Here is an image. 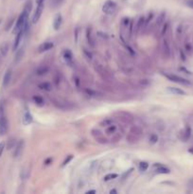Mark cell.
Masks as SVG:
<instances>
[{
	"instance_id": "1",
	"label": "cell",
	"mask_w": 193,
	"mask_h": 194,
	"mask_svg": "<svg viewBox=\"0 0 193 194\" xmlns=\"http://www.w3.org/2000/svg\"><path fill=\"white\" fill-rule=\"evenodd\" d=\"M30 11H31V2L28 1L27 4H26L24 9H23V11L21 12V14L19 15L17 21H16V24L14 28V33H15V34L18 33L19 31H21L23 28H24L25 25L28 21V14H29V12H30Z\"/></svg>"
},
{
	"instance_id": "2",
	"label": "cell",
	"mask_w": 193,
	"mask_h": 194,
	"mask_svg": "<svg viewBox=\"0 0 193 194\" xmlns=\"http://www.w3.org/2000/svg\"><path fill=\"white\" fill-rule=\"evenodd\" d=\"M163 75H164L168 80H171V82H177V83H180V84H184V85H189V84H190V82H189L188 80H186V79H185V78H182L180 76L175 75V74L163 73Z\"/></svg>"
},
{
	"instance_id": "3",
	"label": "cell",
	"mask_w": 193,
	"mask_h": 194,
	"mask_svg": "<svg viewBox=\"0 0 193 194\" xmlns=\"http://www.w3.org/2000/svg\"><path fill=\"white\" fill-rule=\"evenodd\" d=\"M117 5L116 2L112 1V0H107L102 6V11L107 15H112L116 11Z\"/></svg>"
},
{
	"instance_id": "4",
	"label": "cell",
	"mask_w": 193,
	"mask_h": 194,
	"mask_svg": "<svg viewBox=\"0 0 193 194\" xmlns=\"http://www.w3.org/2000/svg\"><path fill=\"white\" fill-rule=\"evenodd\" d=\"M95 70L97 71V73L99 74L100 77L103 80H105V82H111V80H112V76H111V74L109 73V71L106 68H104L102 66L96 64V66H95Z\"/></svg>"
},
{
	"instance_id": "5",
	"label": "cell",
	"mask_w": 193,
	"mask_h": 194,
	"mask_svg": "<svg viewBox=\"0 0 193 194\" xmlns=\"http://www.w3.org/2000/svg\"><path fill=\"white\" fill-rule=\"evenodd\" d=\"M114 116H116L119 120H121L122 122L127 124L132 123L133 120V116L131 114V113L126 112V111H117L114 113Z\"/></svg>"
},
{
	"instance_id": "6",
	"label": "cell",
	"mask_w": 193,
	"mask_h": 194,
	"mask_svg": "<svg viewBox=\"0 0 193 194\" xmlns=\"http://www.w3.org/2000/svg\"><path fill=\"white\" fill-rule=\"evenodd\" d=\"M91 134H92V137H94V139L96 140L98 143L102 144V145L108 143L107 138L104 137L102 132H101L100 130H98V129H93V130L91 131Z\"/></svg>"
},
{
	"instance_id": "7",
	"label": "cell",
	"mask_w": 193,
	"mask_h": 194,
	"mask_svg": "<svg viewBox=\"0 0 193 194\" xmlns=\"http://www.w3.org/2000/svg\"><path fill=\"white\" fill-rule=\"evenodd\" d=\"M43 11H44V2L38 4L34 14H33V16H32V23L33 24L37 23V22L39 21V19H40V17H41L42 14H43Z\"/></svg>"
},
{
	"instance_id": "8",
	"label": "cell",
	"mask_w": 193,
	"mask_h": 194,
	"mask_svg": "<svg viewBox=\"0 0 193 194\" xmlns=\"http://www.w3.org/2000/svg\"><path fill=\"white\" fill-rule=\"evenodd\" d=\"M190 135H191V130H190V128H189V127H186V128L183 129V130H181V131L179 132L178 137H179L180 140L186 142V141H188L189 139Z\"/></svg>"
},
{
	"instance_id": "9",
	"label": "cell",
	"mask_w": 193,
	"mask_h": 194,
	"mask_svg": "<svg viewBox=\"0 0 193 194\" xmlns=\"http://www.w3.org/2000/svg\"><path fill=\"white\" fill-rule=\"evenodd\" d=\"M63 59L64 61V63L67 66H73V54L69 49H65L63 53Z\"/></svg>"
},
{
	"instance_id": "10",
	"label": "cell",
	"mask_w": 193,
	"mask_h": 194,
	"mask_svg": "<svg viewBox=\"0 0 193 194\" xmlns=\"http://www.w3.org/2000/svg\"><path fill=\"white\" fill-rule=\"evenodd\" d=\"M162 53L165 58H169L171 56V46H169V41L166 40V39L163 40L162 43Z\"/></svg>"
},
{
	"instance_id": "11",
	"label": "cell",
	"mask_w": 193,
	"mask_h": 194,
	"mask_svg": "<svg viewBox=\"0 0 193 194\" xmlns=\"http://www.w3.org/2000/svg\"><path fill=\"white\" fill-rule=\"evenodd\" d=\"M24 146H25V142L24 140H20L19 142H17L15 145V147L14 149V156L16 158L18 156H20L22 151H23V149H24Z\"/></svg>"
},
{
	"instance_id": "12",
	"label": "cell",
	"mask_w": 193,
	"mask_h": 194,
	"mask_svg": "<svg viewBox=\"0 0 193 194\" xmlns=\"http://www.w3.org/2000/svg\"><path fill=\"white\" fill-rule=\"evenodd\" d=\"M8 131V120L4 116H0V135H4Z\"/></svg>"
},
{
	"instance_id": "13",
	"label": "cell",
	"mask_w": 193,
	"mask_h": 194,
	"mask_svg": "<svg viewBox=\"0 0 193 194\" xmlns=\"http://www.w3.org/2000/svg\"><path fill=\"white\" fill-rule=\"evenodd\" d=\"M153 169H154L156 173H162V174H168L171 172V170L169 168L165 167L162 164H154L153 165Z\"/></svg>"
},
{
	"instance_id": "14",
	"label": "cell",
	"mask_w": 193,
	"mask_h": 194,
	"mask_svg": "<svg viewBox=\"0 0 193 194\" xmlns=\"http://www.w3.org/2000/svg\"><path fill=\"white\" fill-rule=\"evenodd\" d=\"M24 35H25V32H24V30H23L21 31H19L18 33H16L15 40L14 42V47H12V48H14V51L17 50V48L19 47V46H20L21 41H22L23 37H24Z\"/></svg>"
},
{
	"instance_id": "15",
	"label": "cell",
	"mask_w": 193,
	"mask_h": 194,
	"mask_svg": "<svg viewBox=\"0 0 193 194\" xmlns=\"http://www.w3.org/2000/svg\"><path fill=\"white\" fill-rule=\"evenodd\" d=\"M53 47H54V44L52 43V42H45V43L41 44L40 46H39L38 51L40 53H43V52H45V51L50 50Z\"/></svg>"
},
{
	"instance_id": "16",
	"label": "cell",
	"mask_w": 193,
	"mask_h": 194,
	"mask_svg": "<svg viewBox=\"0 0 193 194\" xmlns=\"http://www.w3.org/2000/svg\"><path fill=\"white\" fill-rule=\"evenodd\" d=\"M62 23H63V17L60 14H56V16L54 17V21H53V28L55 30H59L62 26Z\"/></svg>"
},
{
	"instance_id": "17",
	"label": "cell",
	"mask_w": 193,
	"mask_h": 194,
	"mask_svg": "<svg viewBox=\"0 0 193 194\" xmlns=\"http://www.w3.org/2000/svg\"><path fill=\"white\" fill-rule=\"evenodd\" d=\"M12 73L11 69H8L6 71L4 78H3V86L4 87H7L9 84V82H11V80H12Z\"/></svg>"
},
{
	"instance_id": "18",
	"label": "cell",
	"mask_w": 193,
	"mask_h": 194,
	"mask_svg": "<svg viewBox=\"0 0 193 194\" xmlns=\"http://www.w3.org/2000/svg\"><path fill=\"white\" fill-rule=\"evenodd\" d=\"M126 140L129 144H136L137 142L140 140V137H136V135H135L131 132H129V134L127 135V137H126Z\"/></svg>"
},
{
	"instance_id": "19",
	"label": "cell",
	"mask_w": 193,
	"mask_h": 194,
	"mask_svg": "<svg viewBox=\"0 0 193 194\" xmlns=\"http://www.w3.org/2000/svg\"><path fill=\"white\" fill-rule=\"evenodd\" d=\"M130 132L140 138H141L143 135V130L141 127H139V126H132L130 129Z\"/></svg>"
},
{
	"instance_id": "20",
	"label": "cell",
	"mask_w": 193,
	"mask_h": 194,
	"mask_svg": "<svg viewBox=\"0 0 193 194\" xmlns=\"http://www.w3.org/2000/svg\"><path fill=\"white\" fill-rule=\"evenodd\" d=\"M168 91L169 93L173 94V95H179V96L186 95V92L184 91V90L177 88V87H168Z\"/></svg>"
},
{
	"instance_id": "21",
	"label": "cell",
	"mask_w": 193,
	"mask_h": 194,
	"mask_svg": "<svg viewBox=\"0 0 193 194\" xmlns=\"http://www.w3.org/2000/svg\"><path fill=\"white\" fill-rule=\"evenodd\" d=\"M9 52V44L7 42H4L0 45V53H1L2 57H6Z\"/></svg>"
},
{
	"instance_id": "22",
	"label": "cell",
	"mask_w": 193,
	"mask_h": 194,
	"mask_svg": "<svg viewBox=\"0 0 193 194\" xmlns=\"http://www.w3.org/2000/svg\"><path fill=\"white\" fill-rule=\"evenodd\" d=\"M144 25H145V17L144 16H141V17H139L138 21H137V24H136V27H135V33L137 34L139 32L140 30H142L144 28Z\"/></svg>"
},
{
	"instance_id": "23",
	"label": "cell",
	"mask_w": 193,
	"mask_h": 194,
	"mask_svg": "<svg viewBox=\"0 0 193 194\" xmlns=\"http://www.w3.org/2000/svg\"><path fill=\"white\" fill-rule=\"evenodd\" d=\"M86 38H87V41L88 43L91 47H95V42H94V39H93V36H92V28H88L86 30Z\"/></svg>"
},
{
	"instance_id": "24",
	"label": "cell",
	"mask_w": 193,
	"mask_h": 194,
	"mask_svg": "<svg viewBox=\"0 0 193 194\" xmlns=\"http://www.w3.org/2000/svg\"><path fill=\"white\" fill-rule=\"evenodd\" d=\"M32 119H33V118H32L31 114L29 112H26L24 116H23V124L24 125H28L30 124L32 122Z\"/></svg>"
},
{
	"instance_id": "25",
	"label": "cell",
	"mask_w": 193,
	"mask_h": 194,
	"mask_svg": "<svg viewBox=\"0 0 193 194\" xmlns=\"http://www.w3.org/2000/svg\"><path fill=\"white\" fill-rule=\"evenodd\" d=\"M39 88L42 90H45V91H47V92H49L52 90V85L50 82H42L39 84Z\"/></svg>"
},
{
	"instance_id": "26",
	"label": "cell",
	"mask_w": 193,
	"mask_h": 194,
	"mask_svg": "<svg viewBox=\"0 0 193 194\" xmlns=\"http://www.w3.org/2000/svg\"><path fill=\"white\" fill-rule=\"evenodd\" d=\"M48 70H49V68H48L47 66H40V67H38L37 70H36V74H37L38 76H43L48 72Z\"/></svg>"
},
{
	"instance_id": "27",
	"label": "cell",
	"mask_w": 193,
	"mask_h": 194,
	"mask_svg": "<svg viewBox=\"0 0 193 194\" xmlns=\"http://www.w3.org/2000/svg\"><path fill=\"white\" fill-rule=\"evenodd\" d=\"M85 92H86L89 96L94 97V98H100V97H102V94H101V93L98 92V91H95V90H92V89L85 88Z\"/></svg>"
},
{
	"instance_id": "28",
	"label": "cell",
	"mask_w": 193,
	"mask_h": 194,
	"mask_svg": "<svg viewBox=\"0 0 193 194\" xmlns=\"http://www.w3.org/2000/svg\"><path fill=\"white\" fill-rule=\"evenodd\" d=\"M165 18H166V12H161L159 15L157 19H156V25L158 26V27H160V26H162L163 24H164L165 22Z\"/></svg>"
},
{
	"instance_id": "29",
	"label": "cell",
	"mask_w": 193,
	"mask_h": 194,
	"mask_svg": "<svg viewBox=\"0 0 193 194\" xmlns=\"http://www.w3.org/2000/svg\"><path fill=\"white\" fill-rule=\"evenodd\" d=\"M16 140H15V138L14 137H11V138H9L8 139V142H7V148H8V150H12V149H14V147H15V145H16Z\"/></svg>"
},
{
	"instance_id": "30",
	"label": "cell",
	"mask_w": 193,
	"mask_h": 194,
	"mask_svg": "<svg viewBox=\"0 0 193 194\" xmlns=\"http://www.w3.org/2000/svg\"><path fill=\"white\" fill-rule=\"evenodd\" d=\"M32 99H33V101L35 102V104H37L38 106H42L44 105V99L42 98L41 96H33V98H32Z\"/></svg>"
},
{
	"instance_id": "31",
	"label": "cell",
	"mask_w": 193,
	"mask_h": 194,
	"mask_svg": "<svg viewBox=\"0 0 193 194\" xmlns=\"http://www.w3.org/2000/svg\"><path fill=\"white\" fill-rule=\"evenodd\" d=\"M116 125H109V126H107V128H106V134H108V135H114V132H116Z\"/></svg>"
},
{
	"instance_id": "32",
	"label": "cell",
	"mask_w": 193,
	"mask_h": 194,
	"mask_svg": "<svg viewBox=\"0 0 193 194\" xmlns=\"http://www.w3.org/2000/svg\"><path fill=\"white\" fill-rule=\"evenodd\" d=\"M111 124H113V119H111V118H104L100 123V125L102 126V127H107V126H109Z\"/></svg>"
},
{
	"instance_id": "33",
	"label": "cell",
	"mask_w": 193,
	"mask_h": 194,
	"mask_svg": "<svg viewBox=\"0 0 193 194\" xmlns=\"http://www.w3.org/2000/svg\"><path fill=\"white\" fill-rule=\"evenodd\" d=\"M121 134H119V132H114V135H113V137H112V139H111V141L113 142V143H116V142H119L120 139H121Z\"/></svg>"
},
{
	"instance_id": "34",
	"label": "cell",
	"mask_w": 193,
	"mask_h": 194,
	"mask_svg": "<svg viewBox=\"0 0 193 194\" xmlns=\"http://www.w3.org/2000/svg\"><path fill=\"white\" fill-rule=\"evenodd\" d=\"M64 2V0H51L50 1V7H52L53 9L59 7L62 3Z\"/></svg>"
},
{
	"instance_id": "35",
	"label": "cell",
	"mask_w": 193,
	"mask_h": 194,
	"mask_svg": "<svg viewBox=\"0 0 193 194\" xmlns=\"http://www.w3.org/2000/svg\"><path fill=\"white\" fill-rule=\"evenodd\" d=\"M148 168H149V164L147 162H140L139 163V170L142 171V172L146 171L147 170H148Z\"/></svg>"
},
{
	"instance_id": "36",
	"label": "cell",
	"mask_w": 193,
	"mask_h": 194,
	"mask_svg": "<svg viewBox=\"0 0 193 194\" xmlns=\"http://www.w3.org/2000/svg\"><path fill=\"white\" fill-rule=\"evenodd\" d=\"M23 54H24V48H21V49H19V51L17 52V54H16V56H15V62L16 63H18L19 61L22 59Z\"/></svg>"
},
{
	"instance_id": "37",
	"label": "cell",
	"mask_w": 193,
	"mask_h": 194,
	"mask_svg": "<svg viewBox=\"0 0 193 194\" xmlns=\"http://www.w3.org/2000/svg\"><path fill=\"white\" fill-rule=\"evenodd\" d=\"M117 176H119V175H117V174H116V173L107 174V175L104 177V181H109V180H112V179H116Z\"/></svg>"
},
{
	"instance_id": "38",
	"label": "cell",
	"mask_w": 193,
	"mask_h": 194,
	"mask_svg": "<svg viewBox=\"0 0 193 194\" xmlns=\"http://www.w3.org/2000/svg\"><path fill=\"white\" fill-rule=\"evenodd\" d=\"M73 159V155L72 154H70V155H68V156H66V158L64 160V162H63V164H62V167H65L66 165L70 162V161Z\"/></svg>"
},
{
	"instance_id": "39",
	"label": "cell",
	"mask_w": 193,
	"mask_h": 194,
	"mask_svg": "<svg viewBox=\"0 0 193 194\" xmlns=\"http://www.w3.org/2000/svg\"><path fill=\"white\" fill-rule=\"evenodd\" d=\"M157 140H158L157 135H155V134L150 135V143H152V144H154V143H156V142H157Z\"/></svg>"
},
{
	"instance_id": "40",
	"label": "cell",
	"mask_w": 193,
	"mask_h": 194,
	"mask_svg": "<svg viewBox=\"0 0 193 194\" xmlns=\"http://www.w3.org/2000/svg\"><path fill=\"white\" fill-rule=\"evenodd\" d=\"M168 28H169V23H165L164 25H163V28H162V30H161V36H164V35L167 33Z\"/></svg>"
},
{
	"instance_id": "41",
	"label": "cell",
	"mask_w": 193,
	"mask_h": 194,
	"mask_svg": "<svg viewBox=\"0 0 193 194\" xmlns=\"http://www.w3.org/2000/svg\"><path fill=\"white\" fill-rule=\"evenodd\" d=\"M83 53L85 54V56L87 57V59L88 60H92V58H93V55H92V53L91 52H89V51H87L85 48H83Z\"/></svg>"
},
{
	"instance_id": "42",
	"label": "cell",
	"mask_w": 193,
	"mask_h": 194,
	"mask_svg": "<svg viewBox=\"0 0 193 194\" xmlns=\"http://www.w3.org/2000/svg\"><path fill=\"white\" fill-rule=\"evenodd\" d=\"M5 146H6V144L4 143V142H0V157H1L3 151H4Z\"/></svg>"
},
{
	"instance_id": "43",
	"label": "cell",
	"mask_w": 193,
	"mask_h": 194,
	"mask_svg": "<svg viewBox=\"0 0 193 194\" xmlns=\"http://www.w3.org/2000/svg\"><path fill=\"white\" fill-rule=\"evenodd\" d=\"M185 47H186V50L188 51V53H191V51H192V47H191L190 45H189L188 43H186V44L185 45Z\"/></svg>"
},
{
	"instance_id": "44",
	"label": "cell",
	"mask_w": 193,
	"mask_h": 194,
	"mask_svg": "<svg viewBox=\"0 0 193 194\" xmlns=\"http://www.w3.org/2000/svg\"><path fill=\"white\" fill-rule=\"evenodd\" d=\"M186 4L188 5L189 8L193 9V0H186Z\"/></svg>"
},
{
	"instance_id": "45",
	"label": "cell",
	"mask_w": 193,
	"mask_h": 194,
	"mask_svg": "<svg viewBox=\"0 0 193 194\" xmlns=\"http://www.w3.org/2000/svg\"><path fill=\"white\" fill-rule=\"evenodd\" d=\"M96 192H97L96 190H95V189H93V190H88V191H86L85 193H86V194H95V193H96Z\"/></svg>"
},
{
	"instance_id": "46",
	"label": "cell",
	"mask_w": 193,
	"mask_h": 194,
	"mask_svg": "<svg viewBox=\"0 0 193 194\" xmlns=\"http://www.w3.org/2000/svg\"><path fill=\"white\" fill-rule=\"evenodd\" d=\"M49 162H52V159H51V158H48V159L45 160V165H49V164H48Z\"/></svg>"
},
{
	"instance_id": "47",
	"label": "cell",
	"mask_w": 193,
	"mask_h": 194,
	"mask_svg": "<svg viewBox=\"0 0 193 194\" xmlns=\"http://www.w3.org/2000/svg\"><path fill=\"white\" fill-rule=\"evenodd\" d=\"M110 193L112 194V193H114V194H116L117 193V191L116 189H112V190H110Z\"/></svg>"
},
{
	"instance_id": "48",
	"label": "cell",
	"mask_w": 193,
	"mask_h": 194,
	"mask_svg": "<svg viewBox=\"0 0 193 194\" xmlns=\"http://www.w3.org/2000/svg\"><path fill=\"white\" fill-rule=\"evenodd\" d=\"M45 1V0H36V3H37V5L38 4H40V3H43Z\"/></svg>"
},
{
	"instance_id": "49",
	"label": "cell",
	"mask_w": 193,
	"mask_h": 194,
	"mask_svg": "<svg viewBox=\"0 0 193 194\" xmlns=\"http://www.w3.org/2000/svg\"><path fill=\"white\" fill-rule=\"evenodd\" d=\"M189 186H190V187H193V179L189 181Z\"/></svg>"
},
{
	"instance_id": "50",
	"label": "cell",
	"mask_w": 193,
	"mask_h": 194,
	"mask_svg": "<svg viewBox=\"0 0 193 194\" xmlns=\"http://www.w3.org/2000/svg\"><path fill=\"white\" fill-rule=\"evenodd\" d=\"M189 153H193V147H192V148H190V149H189Z\"/></svg>"
},
{
	"instance_id": "51",
	"label": "cell",
	"mask_w": 193,
	"mask_h": 194,
	"mask_svg": "<svg viewBox=\"0 0 193 194\" xmlns=\"http://www.w3.org/2000/svg\"><path fill=\"white\" fill-rule=\"evenodd\" d=\"M131 171H132V170H130V171H129V172H128V173H130V172H131ZM126 175H128V174H127V173H125V174H124V176H126Z\"/></svg>"
},
{
	"instance_id": "52",
	"label": "cell",
	"mask_w": 193,
	"mask_h": 194,
	"mask_svg": "<svg viewBox=\"0 0 193 194\" xmlns=\"http://www.w3.org/2000/svg\"><path fill=\"white\" fill-rule=\"evenodd\" d=\"M0 64H1V56H0Z\"/></svg>"
}]
</instances>
